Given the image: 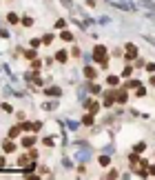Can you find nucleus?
<instances>
[{"label": "nucleus", "instance_id": "f257e3e1", "mask_svg": "<svg viewBox=\"0 0 155 180\" xmlns=\"http://www.w3.org/2000/svg\"><path fill=\"white\" fill-rule=\"evenodd\" d=\"M93 60H106V47L97 44V47L93 49Z\"/></svg>", "mask_w": 155, "mask_h": 180}, {"label": "nucleus", "instance_id": "f03ea898", "mask_svg": "<svg viewBox=\"0 0 155 180\" xmlns=\"http://www.w3.org/2000/svg\"><path fill=\"white\" fill-rule=\"evenodd\" d=\"M113 102H115V93H106L104 96V105H102V107H113Z\"/></svg>", "mask_w": 155, "mask_h": 180}, {"label": "nucleus", "instance_id": "7ed1b4c3", "mask_svg": "<svg viewBox=\"0 0 155 180\" xmlns=\"http://www.w3.org/2000/svg\"><path fill=\"white\" fill-rule=\"evenodd\" d=\"M95 74H97L95 69H91V67H84V76H87V78H91V80H93V78H95Z\"/></svg>", "mask_w": 155, "mask_h": 180}, {"label": "nucleus", "instance_id": "20e7f679", "mask_svg": "<svg viewBox=\"0 0 155 180\" xmlns=\"http://www.w3.org/2000/svg\"><path fill=\"white\" fill-rule=\"evenodd\" d=\"M129 76H133V67H131V65H126L124 69H122V78H129Z\"/></svg>", "mask_w": 155, "mask_h": 180}, {"label": "nucleus", "instance_id": "39448f33", "mask_svg": "<svg viewBox=\"0 0 155 180\" xmlns=\"http://www.w3.org/2000/svg\"><path fill=\"white\" fill-rule=\"evenodd\" d=\"M7 20L11 22V25H16V22H20V18H18V14H13V11H11V14H7Z\"/></svg>", "mask_w": 155, "mask_h": 180}, {"label": "nucleus", "instance_id": "423d86ee", "mask_svg": "<svg viewBox=\"0 0 155 180\" xmlns=\"http://www.w3.org/2000/svg\"><path fill=\"white\" fill-rule=\"evenodd\" d=\"M126 100H129V93H126V91H120V93H118V102H120V105H124Z\"/></svg>", "mask_w": 155, "mask_h": 180}, {"label": "nucleus", "instance_id": "0eeeda50", "mask_svg": "<svg viewBox=\"0 0 155 180\" xmlns=\"http://www.w3.org/2000/svg\"><path fill=\"white\" fill-rule=\"evenodd\" d=\"M82 125L84 127H91V125H93V114H91V116H84L82 118Z\"/></svg>", "mask_w": 155, "mask_h": 180}, {"label": "nucleus", "instance_id": "6e6552de", "mask_svg": "<svg viewBox=\"0 0 155 180\" xmlns=\"http://www.w3.org/2000/svg\"><path fill=\"white\" fill-rule=\"evenodd\" d=\"M106 82H109V85H113V87H115L118 82H120V78H118V76H109V78H106Z\"/></svg>", "mask_w": 155, "mask_h": 180}, {"label": "nucleus", "instance_id": "1a4fd4ad", "mask_svg": "<svg viewBox=\"0 0 155 180\" xmlns=\"http://www.w3.org/2000/svg\"><path fill=\"white\" fill-rule=\"evenodd\" d=\"M55 58H58V63H64V60H67V53L64 51H58V53H55Z\"/></svg>", "mask_w": 155, "mask_h": 180}, {"label": "nucleus", "instance_id": "9d476101", "mask_svg": "<svg viewBox=\"0 0 155 180\" xmlns=\"http://www.w3.org/2000/svg\"><path fill=\"white\" fill-rule=\"evenodd\" d=\"M109 162H111V158H109V156H100V165H102V167H106Z\"/></svg>", "mask_w": 155, "mask_h": 180}, {"label": "nucleus", "instance_id": "9b49d317", "mask_svg": "<svg viewBox=\"0 0 155 180\" xmlns=\"http://www.w3.org/2000/svg\"><path fill=\"white\" fill-rule=\"evenodd\" d=\"M129 160H131V165H135V162H140V156H137V154H131Z\"/></svg>", "mask_w": 155, "mask_h": 180}, {"label": "nucleus", "instance_id": "f8f14e48", "mask_svg": "<svg viewBox=\"0 0 155 180\" xmlns=\"http://www.w3.org/2000/svg\"><path fill=\"white\" fill-rule=\"evenodd\" d=\"M62 40H73V36H71V31H62Z\"/></svg>", "mask_w": 155, "mask_h": 180}, {"label": "nucleus", "instance_id": "ddd939ff", "mask_svg": "<svg viewBox=\"0 0 155 180\" xmlns=\"http://www.w3.org/2000/svg\"><path fill=\"white\" fill-rule=\"evenodd\" d=\"M126 87H131V89H135V87H142V85H140V80H131V82H129V85H126Z\"/></svg>", "mask_w": 155, "mask_h": 180}, {"label": "nucleus", "instance_id": "4468645a", "mask_svg": "<svg viewBox=\"0 0 155 180\" xmlns=\"http://www.w3.org/2000/svg\"><path fill=\"white\" fill-rule=\"evenodd\" d=\"M146 149V142H137L135 145V151H144Z\"/></svg>", "mask_w": 155, "mask_h": 180}, {"label": "nucleus", "instance_id": "2eb2a0df", "mask_svg": "<svg viewBox=\"0 0 155 180\" xmlns=\"http://www.w3.org/2000/svg\"><path fill=\"white\" fill-rule=\"evenodd\" d=\"M146 71H148V74H155V63H148L146 65Z\"/></svg>", "mask_w": 155, "mask_h": 180}, {"label": "nucleus", "instance_id": "dca6fc26", "mask_svg": "<svg viewBox=\"0 0 155 180\" xmlns=\"http://www.w3.org/2000/svg\"><path fill=\"white\" fill-rule=\"evenodd\" d=\"M22 145H25V147H31V145H33V138H25V140H22Z\"/></svg>", "mask_w": 155, "mask_h": 180}, {"label": "nucleus", "instance_id": "f3484780", "mask_svg": "<svg viewBox=\"0 0 155 180\" xmlns=\"http://www.w3.org/2000/svg\"><path fill=\"white\" fill-rule=\"evenodd\" d=\"M104 178H118V171H115V169H111V171H109Z\"/></svg>", "mask_w": 155, "mask_h": 180}, {"label": "nucleus", "instance_id": "a211bd4d", "mask_svg": "<svg viewBox=\"0 0 155 180\" xmlns=\"http://www.w3.org/2000/svg\"><path fill=\"white\" fill-rule=\"evenodd\" d=\"M22 25H25V27H31L33 20H31V18H25V20H22Z\"/></svg>", "mask_w": 155, "mask_h": 180}, {"label": "nucleus", "instance_id": "6ab92c4d", "mask_svg": "<svg viewBox=\"0 0 155 180\" xmlns=\"http://www.w3.org/2000/svg\"><path fill=\"white\" fill-rule=\"evenodd\" d=\"M40 67H42V63H40V60H36V63H33V65H31V69H36V71H38V69H40Z\"/></svg>", "mask_w": 155, "mask_h": 180}, {"label": "nucleus", "instance_id": "aec40b11", "mask_svg": "<svg viewBox=\"0 0 155 180\" xmlns=\"http://www.w3.org/2000/svg\"><path fill=\"white\" fill-rule=\"evenodd\" d=\"M31 47H33V49L40 47V40H38V38H33V40H31Z\"/></svg>", "mask_w": 155, "mask_h": 180}, {"label": "nucleus", "instance_id": "412c9836", "mask_svg": "<svg viewBox=\"0 0 155 180\" xmlns=\"http://www.w3.org/2000/svg\"><path fill=\"white\" fill-rule=\"evenodd\" d=\"M53 107H55L53 102H44V109H47V111H51V109H53Z\"/></svg>", "mask_w": 155, "mask_h": 180}, {"label": "nucleus", "instance_id": "4be33fe9", "mask_svg": "<svg viewBox=\"0 0 155 180\" xmlns=\"http://www.w3.org/2000/svg\"><path fill=\"white\" fill-rule=\"evenodd\" d=\"M4 165H7V160H4V158H0V167H4Z\"/></svg>", "mask_w": 155, "mask_h": 180}, {"label": "nucleus", "instance_id": "5701e85b", "mask_svg": "<svg viewBox=\"0 0 155 180\" xmlns=\"http://www.w3.org/2000/svg\"><path fill=\"white\" fill-rule=\"evenodd\" d=\"M151 176H155V165L151 167Z\"/></svg>", "mask_w": 155, "mask_h": 180}, {"label": "nucleus", "instance_id": "b1692460", "mask_svg": "<svg viewBox=\"0 0 155 180\" xmlns=\"http://www.w3.org/2000/svg\"><path fill=\"white\" fill-rule=\"evenodd\" d=\"M151 85H153V87H155V76H153V78H151Z\"/></svg>", "mask_w": 155, "mask_h": 180}, {"label": "nucleus", "instance_id": "393cba45", "mask_svg": "<svg viewBox=\"0 0 155 180\" xmlns=\"http://www.w3.org/2000/svg\"><path fill=\"white\" fill-rule=\"evenodd\" d=\"M106 2H111V0H106Z\"/></svg>", "mask_w": 155, "mask_h": 180}]
</instances>
